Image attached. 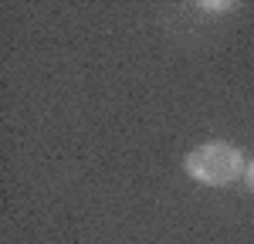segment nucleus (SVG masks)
<instances>
[{
  "instance_id": "obj_2",
  "label": "nucleus",
  "mask_w": 254,
  "mask_h": 244,
  "mask_svg": "<svg viewBox=\"0 0 254 244\" xmlns=\"http://www.w3.org/2000/svg\"><path fill=\"white\" fill-rule=\"evenodd\" d=\"M196 7H200V10H214V14H227V10H234L231 0H200Z\"/></svg>"
},
{
  "instance_id": "obj_1",
  "label": "nucleus",
  "mask_w": 254,
  "mask_h": 244,
  "mask_svg": "<svg viewBox=\"0 0 254 244\" xmlns=\"http://www.w3.org/2000/svg\"><path fill=\"white\" fill-rule=\"evenodd\" d=\"M244 153L237 149L234 142H203L187 153L183 160V170L193 183H203V186H227L234 180H244Z\"/></svg>"
},
{
  "instance_id": "obj_3",
  "label": "nucleus",
  "mask_w": 254,
  "mask_h": 244,
  "mask_svg": "<svg viewBox=\"0 0 254 244\" xmlns=\"http://www.w3.org/2000/svg\"><path fill=\"white\" fill-rule=\"evenodd\" d=\"M244 183H248V190H254V160H248L244 166Z\"/></svg>"
}]
</instances>
